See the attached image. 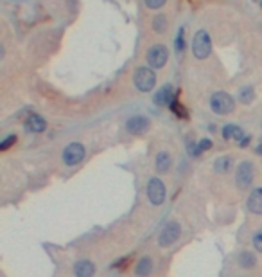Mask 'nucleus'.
<instances>
[{"label":"nucleus","instance_id":"f257e3e1","mask_svg":"<svg viewBox=\"0 0 262 277\" xmlns=\"http://www.w3.org/2000/svg\"><path fill=\"white\" fill-rule=\"evenodd\" d=\"M210 108L217 115H226L235 110V101L226 92H214L210 97Z\"/></svg>","mask_w":262,"mask_h":277},{"label":"nucleus","instance_id":"f03ea898","mask_svg":"<svg viewBox=\"0 0 262 277\" xmlns=\"http://www.w3.org/2000/svg\"><path fill=\"white\" fill-rule=\"evenodd\" d=\"M133 83L140 92H151L156 85V74L151 67H138L133 76Z\"/></svg>","mask_w":262,"mask_h":277},{"label":"nucleus","instance_id":"7ed1b4c3","mask_svg":"<svg viewBox=\"0 0 262 277\" xmlns=\"http://www.w3.org/2000/svg\"><path fill=\"white\" fill-rule=\"evenodd\" d=\"M192 52L197 60H206L212 52V40L206 31H197L192 40Z\"/></svg>","mask_w":262,"mask_h":277},{"label":"nucleus","instance_id":"20e7f679","mask_svg":"<svg viewBox=\"0 0 262 277\" xmlns=\"http://www.w3.org/2000/svg\"><path fill=\"white\" fill-rule=\"evenodd\" d=\"M180 234H182V227H180L178 221H169V223H165L162 232L158 234V245L162 249L173 247L180 240Z\"/></svg>","mask_w":262,"mask_h":277},{"label":"nucleus","instance_id":"39448f33","mask_svg":"<svg viewBox=\"0 0 262 277\" xmlns=\"http://www.w3.org/2000/svg\"><path fill=\"white\" fill-rule=\"evenodd\" d=\"M253 177H255V168L250 160H243L241 164H239L237 171H235V182H237V187L241 189H246L252 185L253 182Z\"/></svg>","mask_w":262,"mask_h":277},{"label":"nucleus","instance_id":"423d86ee","mask_svg":"<svg viewBox=\"0 0 262 277\" xmlns=\"http://www.w3.org/2000/svg\"><path fill=\"white\" fill-rule=\"evenodd\" d=\"M165 196H167V191H165V184L160 179H151L147 182V198L153 205H162L165 202Z\"/></svg>","mask_w":262,"mask_h":277},{"label":"nucleus","instance_id":"0eeeda50","mask_svg":"<svg viewBox=\"0 0 262 277\" xmlns=\"http://www.w3.org/2000/svg\"><path fill=\"white\" fill-rule=\"evenodd\" d=\"M167 58H169V51L162 43L153 45L149 49V52H147V63H149L151 69H162L167 63Z\"/></svg>","mask_w":262,"mask_h":277},{"label":"nucleus","instance_id":"6e6552de","mask_svg":"<svg viewBox=\"0 0 262 277\" xmlns=\"http://www.w3.org/2000/svg\"><path fill=\"white\" fill-rule=\"evenodd\" d=\"M84 159V146L81 142H70L63 150V162L66 166H77Z\"/></svg>","mask_w":262,"mask_h":277},{"label":"nucleus","instance_id":"1a4fd4ad","mask_svg":"<svg viewBox=\"0 0 262 277\" xmlns=\"http://www.w3.org/2000/svg\"><path fill=\"white\" fill-rule=\"evenodd\" d=\"M149 119L145 117V115H135V117L128 119L126 122V130L133 135H140V133L147 132L149 130Z\"/></svg>","mask_w":262,"mask_h":277},{"label":"nucleus","instance_id":"9d476101","mask_svg":"<svg viewBox=\"0 0 262 277\" xmlns=\"http://www.w3.org/2000/svg\"><path fill=\"white\" fill-rule=\"evenodd\" d=\"M153 101H155L156 106H167V104H171L174 101V87L169 83L164 85L162 89H158V92L155 94Z\"/></svg>","mask_w":262,"mask_h":277},{"label":"nucleus","instance_id":"9b49d317","mask_svg":"<svg viewBox=\"0 0 262 277\" xmlns=\"http://www.w3.org/2000/svg\"><path fill=\"white\" fill-rule=\"evenodd\" d=\"M25 130L31 133H42L47 130V121H45L42 115L33 113V115H29L27 121H25Z\"/></svg>","mask_w":262,"mask_h":277},{"label":"nucleus","instance_id":"f8f14e48","mask_svg":"<svg viewBox=\"0 0 262 277\" xmlns=\"http://www.w3.org/2000/svg\"><path fill=\"white\" fill-rule=\"evenodd\" d=\"M248 211L253 214H262V187L253 189L252 194L248 196V202H246Z\"/></svg>","mask_w":262,"mask_h":277},{"label":"nucleus","instance_id":"ddd939ff","mask_svg":"<svg viewBox=\"0 0 262 277\" xmlns=\"http://www.w3.org/2000/svg\"><path fill=\"white\" fill-rule=\"evenodd\" d=\"M74 274L75 277H92L95 274V265L90 259H79L74 265Z\"/></svg>","mask_w":262,"mask_h":277},{"label":"nucleus","instance_id":"4468645a","mask_svg":"<svg viewBox=\"0 0 262 277\" xmlns=\"http://www.w3.org/2000/svg\"><path fill=\"white\" fill-rule=\"evenodd\" d=\"M155 166L158 173H167L169 169H171V166H173V157H171V153H169V151H160L158 155H156Z\"/></svg>","mask_w":262,"mask_h":277},{"label":"nucleus","instance_id":"2eb2a0df","mask_svg":"<svg viewBox=\"0 0 262 277\" xmlns=\"http://www.w3.org/2000/svg\"><path fill=\"white\" fill-rule=\"evenodd\" d=\"M153 259L149 256H144V258L138 259V263L135 267V274L138 277H149L151 272H153Z\"/></svg>","mask_w":262,"mask_h":277},{"label":"nucleus","instance_id":"dca6fc26","mask_svg":"<svg viewBox=\"0 0 262 277\" xmlns=\"http://www.w3.org/2000/svg\"><path fill=\"white\" fill-rule=\"evenodd\" d=\"M223 139H226V141H243L244 139L243 128L237 126V124H225V128H223Z\"/></svg>","mask_w":262,"mask_h":277},{"label":"nucleus","instance_id":"f3484780","mask_svg":"<svg viewBox=\"0 0 262 277\" xmlns=\"http://www.w3.org/2000/svg\"><path fill=\"white\" fill-rule=\"evenodd\" d=\"M232 166H234L232 157H219V159L214 160L215 173H228L230 169H232Z\"/></svg>","mask_w":262,"mask_h":277},{"label":"nucleus","instance_id":"a211bd4d","mask_svg":"<svg viewBox=\"0 0 262 277\" xmlns=\"http://www.w3.org/2000/svg\"><path fill=\"white\" fill-rule=\"evenodd\" d=\"M239 265H241L243 268H248V270H252V268L257 265V258H255V254L248 252V250L241 252V256H239Z\"/></svg>","mask_w":262,"mask_h":277},{"label":"nucleus","instance_id":"6ab92c4d","mask_svg":"<svg viewBox=\"0 0 262 277\" xmlns=\"http://www.w3.org/2000/svg\"><path fill=\"white\" fill-rule=\"evenodd\" d=\"M255 99V90L253 87H244V89L239 90V101L243 104H250Z\"/></svg>","mask_w":262,"mask_h":277},{"label":"nucleus","instance_id":"aec40b11","mask_svg":"<svg viewBox=\"0 0 262 277\" xmlns=\"http://www.w3.org/2000/svg\"><path fill=\"white\" fill-rule=\"evenodd\" d=\"M153 29H155V33H158V34L165 33V29H167V16L156 14L155 18H153Z\"/></svg>","mask_w":262,"mask_h":277},{"label":"nucleus","instance_id":"412c9836","mask_svg":"<svg viewBox=\"0 0 262 277\" xmlns=\"http://www.w3.org/2000/svg\"><path fill=\"white\" fill-rule=\"evenodd\" d=\"M183 33H185V29L180 27L178 34H176V43H174V49H176V52H178V54L183 51Z\"/></svg>","mask_w":262,"mask_h":277},{"label":"nucleus","instance_id":"4be33fe9","mask_svg":"<svg viewBox=\"0 0 262 277\" xmlns=\"http://www.w3.org/2000/svg\"><path fill=\"white\" fill-rule=\"evenodd\" d=\"M169 106H171V110H173V112L176 113L178 117H185V115H187V112H183L185 108H183V106L178 103V101H176V99H174V101H173L171 104H169Z\"/></svg>","mask_w":262,"mask_h":277},{"label":"nucleus","instance_id":"5701e85b","mask_svg":"<svg viewBox=\"0 0 262 277\" xmlns=\"http://www.w3.org/2000/svg\"><path fill=\"white\" fill-rule=\"evenodd\" d=\"M16 142V135H9V137H5L4 141L0 142V151H5V150H9L11 146Z\"/></svg>","mask_w":262,"mask_h":277},{"label":"nucleus","instance_id":"b1692460","mask_svg":"<svg viewBox=\"0 0 262 277\" xmlns=\"http://www.w3.org/2000/svg\"><path fill=\"white\" fill-rule=\"evenodd\" d=\"M253 247H255L257 252L262 254V229L257 230V232L253 234Z\"/></svg>","mask_w":262,"mask_h":277},{"label":"nucleus","instance_id":"393cba45","mask_svg":"<svg viewBox=\"0 0 262 277\" xmlns=\"http://www.w3.org/2000/svg\"><path fill=\"white\" fill-rule=\"evenodd\" d=\"M197 155H199V153H203V151H206V150H210L212 148V141L210 139H201V141L197 142Z\"/></svg>","mask_w":262,"mask_h":277},{"label":"nucleus","instance_id":"a878e982","mask_svg":"<svg viewBox=\"0 0 262 277\" xmlns=\"http://www.w3.org/2000/svg\"><path fill=\"white\" fill-rule=\"evenodd\" d=\"M165 2H167V0H145V5H147L149 9H160Z\"/></svg>","mask_w":262,"mask_h":277},{"label":"nucleus","instance_id":"bb28decb","mask_svg":"<svg viewBox=\"0 0 262 277\" xmlns=\"http://www.w3.org/2000/svg\"><path fill=\"white\" fill-rule=\"evenodd\" d=\"M250 144V137H244L243 141H239V146H241V148H244V146H248Z\"/></svg>","mask_w":262,"mask_h":277},{"label":"nucleus","instance_id":"cd10ccee","mask_svg":"<svg viewBox=\"0 0 262 277\" xmlns=\"http://www.w3.org/2000/svg\"><path fill=\"white\" fill-rule=\"evenodd\" d=\"M257 151L262 155V144H259V146H257Z\"/></svg>","mask_w":262,"mask_h":277}]
</instances>
